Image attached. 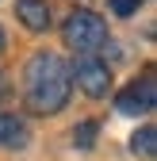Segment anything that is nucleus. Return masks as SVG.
Listing matches in <instances>:
<instances>
[{
    "label": "nucleus",
    "instance_id": "obj_1",
    "mask_svg": "<svg viewBox=\"0 0 157 161\" xmlns=\"http://www.w3.org/2000/svg\"><path fill=\"white\" fill-rule=\"evenodd\" d=\"M23 80H27V104H31V111H38V115L62 111L65 100H69V88H73L69 65H65L57 54H50V50L35 54L31 62H27V77H23Z\"/></svg>",
    "mask_w": 157,
    "mask_h": 161
},
{
    "label": "nucleus",
    "instance_id": "obj_9",
    "mask_svg": "<svg viewBox=\"0 0 157 161\" xmlns=\"http://www.w3.org/2000/svg\"><path fill=\"white\" fill-rule=\"evenodd\" d=\"M138 4H142V0H111V12H115V15H130Z\"/></svg>",
    "mask_w": 157,
    "mask_h": 161
},
{
    "label": "nucleus",
    "instance_id": "obj_7",
    "mask_svg": "<svg viewBox=\"0 0 157 161\" xmlns=\"http://www.w3.org/2000/svg\"><path fill=\"white\" fill-rule=\"evenodd\" d=\"M153 142H157V130H153V127H142L138 134L130 138V150H134V153H142V157H153V150H157Z\"/></svg>",
    "mask_w": 157,
    "mask_h": 161
},
{
    "label": "nucleus",
    "instance_id": "obj_2",
    "mask_svg": "<svg viewBox=\"0 0 157 161\" xmlns=\"http://www.w3.org/2000/svg\"><path fill=\"white\" fill-rule=\"evenodd\" d=\"M62 38H65L69 50L88 54V50H96V46H104V38H107V23H104L96 12L81 8V12H73L65 23H62Z\"/></svg>",
    "mask_w": 157,
    "mask_h": 161
},
{
    "label": "nucleus",
    "instance_id": "obj_3",
    "mask_svg": "<svg viewBox=\"0 0 157 161\" xmlns=\"http://www.w3.org/2000/svg\"><path fill=\"white\" fill-rule=\"evenodd\" d=\"M77 85L84 88V96L100 100V96L111 92V69L104 62H96V58H84V62L77 65Z\"/></svg>",
    "mask_w": 157,
    "mask_h": 161
},
{
    "label": "nucleus",
    "instance_id": "obj_5",
    "mask_svg": "<svg viewBox=\"0 0 157 161\" xmlns=\"http://www.w3.org/2000/svg\"><path fill=\"white\" fill-rule=\"evenodd\" d=\"M31 142V130L19 115H0V146L4 150H23Z\"/></svg>",
    "mask_w": 157,
    "mask_h": 161
},
{
    "label": "nucleus",
    "instance_id": "obj_8",
    "mask_svg": "<svg viewBox=\"0 0 157 161\" xmlns=\"http://www.w3.org/2000/svg\"><path fill=\"white\" fill-rule=\"evenodd\" d=\"M96 134H100V127H96V123H81V127L73 130V142H77V150H92Z\"/></svg>",
    "mask_w": 157,
    "mask_h": 161
},
{
    "label": "nucleus",
    "instance_id": "obj_4",
    "mask_svg": "<svg viewBox=\"0 0 157 161\" xmlns=\"http://www.w3.org/2000/svg\"><path fill=\"white\" fill-rule=\"evenodd\" d=\"M153 77H142V80H134V85L115 100V108H119V115H138V111H149L153 108Z\"/></svg>",
    "mask_w": 157,
    "mask_h": 161
},
{
    "label": "nucleus",
    "instance_id": "obj_6",
    "mask_svg": "<svg viewBox=\"0 0 157 161\" xmlns=\"http://www.w3.org/2000/svg\"><path fill=\"white\" fill-rule=\"evenodd\" d=\"M15 12L27 23V31H46L50 27V4L46 0H15Z\"/></svg>",
    "mask_w": 157,
    "mask_h": 161
},
{
    "label": "nucleus",
    "instance_id": "obj_10",
    "mask_svg": "<svg viewBox=\"0 0 157 161\" xmlns=\"http://www.w3.org/2000/svg\"><path fill=\"white\" fill-rule=\"evenodd\" d=\"M4 42H8V38H4V27H0V50H4Z\"/></svg>",
    "mask_w": 157,
    "mask_h": 161
}]
</instances>
